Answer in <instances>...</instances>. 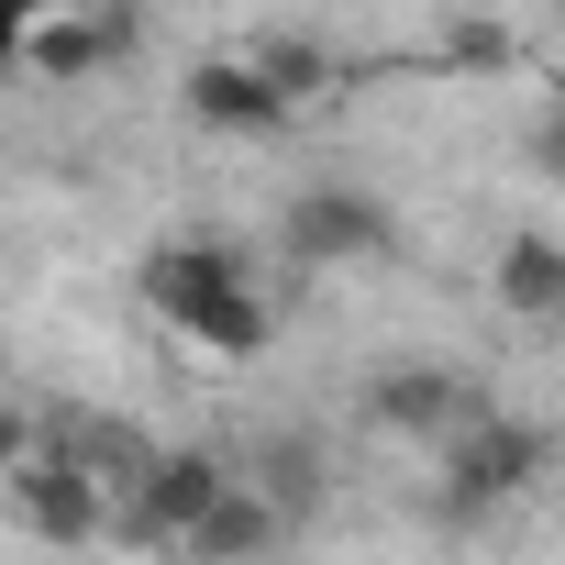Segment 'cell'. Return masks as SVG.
Instances as JSON below:
<instances>
[{
  "label": "cell",
  "mask_w": 565,
  "mask_h": 565,
  "mask_svg": "<svg viewBox=\"0 0 565 565\" xmlns=\"http://www.w3.org/2000/svg\"><path fill=\"white\" fill-rule=\"evenodd\" d=\"M277 244H289V266H377V255L399 244V222H388V200H377V189L322 178V189H300V200H289Z\"/></svg>",
  "instance_id": "3957f363"
},
{
  "label": "cell",
  "mask_w": 565,
  "mask_h": 565,
  "mask_svg": "<svg viewBox=\"0 0 565 565\" xmlns=\"http://www.w3.org/2000/svg\"><path fill=\"white\" fill-rule=\"evenodd\" d=\"M134 289H145V311H156L167 333H189L200 355H266V333H277V311L255 300L244 255L211 244V233H167V244H145Z\"/></svg>",
  "instance_id": "6da1fadb"
},
{
  "label": "cell",
  "mask_w": 565,
  "mask_h": 565,
  "mask_svg": "<svg viewBox=\"0 0 565 565\" xmlns=\"http://www.w3.org/2000/svg\"><path fill=\"white\" fill-rule=\"evenodd\" d=\"M244 67L277 89V100H289V111H311L344 67H333V45H311V34H244Z\"/></svg>",
  "instance_id": "7c38bea8"
},
{
  "label": "cell",
  "mask_w": 565,
  "mask_h": 565,
  "mask_svg": "<svg viewBox=\"0 0 565 565\" xmlns=\"http://www.w3.org/2000/svg\"><path fill=\"white\" fill-rule=\"evenodd\" d=\"M23 23H34L23 0H0V67H23Z\"/></svg>",
  "instance_id": "9a60e30c"
},
{
  "label": "cell",
  "mask_w": 565,
  "mask_h": 565,
  "mask_svg": "<svg viewBox=\"0 0 565 565\" xmlns=\"http://www.w3.org/2000/svg\"><path fill=\"white\" fill-rule=\"evenodd\" d=\"M266 554H277V521H266L244 488H222V499H211V521L178 543V565H266Z\"/></svg>",
  "instance_id": "8fae6325"
},
{
  "label": "cell",
  "mask_w": 565,
  "mask_h": 565,
  "mask_svg": "<svg viewBox=\"0 0 565 565\" xmlns=\"http://www.w3.org/2000/svg\"><path fill=\"white\" fill-rule=\"evenodd\" d=\"M189 122H211V134H289L300 111L277 100L244 56H200V67H189Z\"/></svg>",
  "instance_id": "ba28073f"
},
{
  "label": "cell",
  "mask_w": 565,
  "mask_h": 565,
  "mask_svg": "<svg viewBox=\"0 0 565 565\" xmlns=\"http://www.w3.org/2000/svg\"><path fill=\"white\" fill-rule=\"evenodd\" d=\"M366 422L399 433V444H455V433L477 422V388L444 377V366H388V377L366 388Z\"/></svg>",
  "instance_id": "5b68a950"
},
{
  "label": "cell",
  "mask_w": 565,
  "mask_h": 565,
  "mask_svg": "<svg viewBox=\"0 0 565 565\" xmlns=\"http://www.w3.org/2000/svg\"><path fill=\"white\" fill-rule=\"evenodd\" d=\"M222 488H233V466H222V455H156V466L134 477V510H122V532L178 554V543L211 521V499H222Z\"/></svg>",
  "instance_id": "277c9868"
},
{
  "label": "cell",
  "mask_w": 565,
  "mask_h": 565,
  "mask_svg": "<svg viewBox=\"0 0 565 565\" xmlns=\"http://www.w3.org/2000/svg\"><path fill=\"white\" fill-rule=\"evenodd\" d=\"M455 67H521V23H444Z\"/></svg>",
  "instance_id": "4fadbf2b"
},
{
  "label": "cell",
  "mask_w": 565,
  "mask_h": 565,
  "mask_svg": "<svg viewBox=\"0 0 565 565\" xmlns=\"http://www.w3.org/2000/svg\"><path fill=\"white\" fill-rule=\"evenodd\" d=\"M122 45H134L122 12H34V23H23V67H34V78H89V67H111Z\"/></svg>",
  "instance_id": "9c48e42d"
},
{
  "label": "cell",
  "mask_w": 565,
  "mask_h": 565,
  "mask_svg": "<svg viewBox=\"0 0 565 565\" xmlns=\"http://www.w3.org/2000/svg\"><path fill=\"white\" fill-rule=\"evenodd\" d=\"M233 488H244L277 532H300V521L322 510V488H333V477H322V444H311V433H266V444H244Z\"/></svg>",
  "instance_id": "52a82bcc"
},
{
  "label": "cell",
  "mask_w": 565,
  "mask_h": 565,
  "mask_svg": "<svg viewBox=\"0 0 565 565\" xmlns=\"http://www.w3.org/2000/svg\"><path fill=\"white\" fill-rule=\"evenodd\" d=\"M532 167H543V178H565V89H554V100H543V122H532Z\"/></svg>",
  "instance_id": "5bb4252c"
},
{
  "label": "cell",
  "mask_w": 565,
  "mask_h": 565,
  "mask_svg": "<svg viewBox=\"0 0 565 565\" xmlns=\"http://www.w3.org/2000/svg\"><path fill=\"white\" fill-rule=\"evenodd\" d=\"M12 510H23V532H34V543H100V521H111V510H100V477H89L67 444H56V455H34V466L12 477Z\"/></svg>",
  "instance_id": "8992f818"
},
{
  "label": "cell",
  "mask_w": 565,
  "mask_h": 565,
  "mask_svg": "<svg viewBox=\"0 0 565 565\" xmlns=\"http://www.w3.org/2000/svg\"><path fill=\"white\" fill-rule=\"evenodd\" d=\"M488 289H499V311L554 322V311H565V244H554V233H510L499 266H488Z\"/></svg>",
  "instance_id": "30bf717a"
},
{
  "label": "cell",
  "mask_w": 565,
  "mask_h": 565,
  "mask_svg": "<svg viewBox=\"0 0 565 565\" xmlns=\"http://www.w3.org/2000/svg\"><path fill=\"white\" fill-rule=\"evenodd\" d=\"M543 466H554V444H543L532 422L477 411L455 444H433V521L477 532V521H499L510 499H532V488H543Z\"/></svg>",
  "instance_id": "7a4b0ae2"
}]
</instances>
